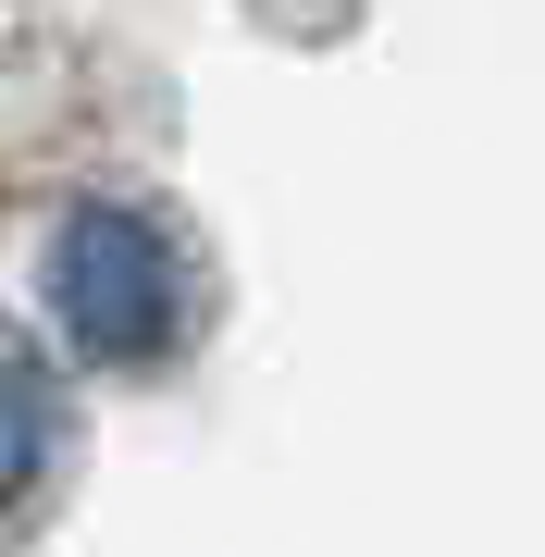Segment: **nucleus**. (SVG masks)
<instances>
[{"instance_id":"1","label":"nucleus","mask_w":545,"mask_h":557,"mask_svg":"<svg viewBox=\"0 0 545 557\" xmlns=\"http://www.w3.org/2000/svg\"><path fill=\"white\" fill-rule=\"evenodd\" d=\"M50 310L62 335H75V359H100V372H149V359L174 347L186 322V260L149 211L124 199H75L50 236Z\"/></svg>"},{"instance_id":"2","label":"nucleus","mask_w":545,"mask_h":557,"mask_svg":"<svg viewBox=\"0 0 545 557\" xmlns=\"http://www.w3.org/2000/svg\"><path fill=\"white\" fill-rule=\"evenodd\" d=\"M50 446H62V397H50V372H38V359L0 335V508H13L25 483L50 471Z\"/></svg>"}]
</instances>
